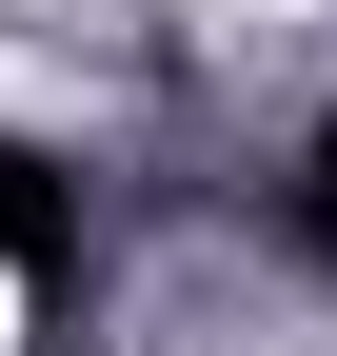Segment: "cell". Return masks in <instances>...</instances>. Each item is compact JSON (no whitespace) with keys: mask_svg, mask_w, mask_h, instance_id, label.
<instances>
[{"mask_svg":"<svg viewBox=\"0 0 337 356\" xmlns=\"http://www.w3.org/2000/svg\"><path fill=\"white\" fill-rule=\"evenodd\" d=\"M0 356H20V277H0Z\"/></svg>","mask_w":337,"mask_h":356,"instance_id":"cell-1","label":"cell"}]
</instances>
